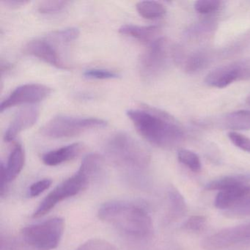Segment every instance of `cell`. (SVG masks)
<instances>
[{
	"instance_id": "cell-6",
	"label": "cell",
	"mask_w": 250,
	"mask_h": 250,
	"mask_svg": "<svg viewBox=\"0 0 250 250\" xmlns=\"http://www.w3.org/2000/svg\"><path fill=\"white\" fill-rule=\"evenodd\" d=\"M107 122L94 118L59 115L46 123L41 130L42 135L52 139L75 137L89 130L104 128Z\"/></svg>"
},
{
	"instance_id": "cell-3",
	"label": "cell",
	"mask_w": 250,
	"mask_h": 250,
	"mask_svg": "<svg viewBox=\"0 0 250 250\" xmlns=\"http://www.w3.org/2000/svg\"><path fill=\"white\" fill-rule=\"evenodd\" d=\"M106 152L118 167L127 172L140 173L150 164V155L146 147L125 133L112 135L106 143Z\"/></svg>"
},
{
	"instance_id": "cell-34",
	"label": "cell",
	"mask_w": 250,
	"mask_h": 250,
	"mask_svg": "<svg viewBox=\"0 0 250 250\" xmlns=\"http://www.w3.org/2000/svg\"><path fill=\"white\" fill-rule=\"evenodd\" d=\"M247 103L249 105H250V94L249 95L248 97H247Z\"/></svg>"
},
{
	"instance_id": "cell-33",
	"label": "cell",
	"mask_w": 250,
	"mask_h": 250,
	"mask_svg": "<svg viewBox=\"0 0 250 250\" xmlns=\"http://www.w3.org/2000/svg\"><path fill=\"white\" fill-rule=\"evenodd\" d=\"M29 1H21V0H7V1H2V3L10 8H18L24 6L29 3Z\"/></svg>"
},
{
	"instance_id": "cell-17",
	"label": "cell",
	"mask_w": 250,
	"mask_h": 250,
	"mask_svg": "<svg viewBox=\"0 0 250 250\" xmlns=\"http://www.w3.org/2000/svg\"><path fill=\"white\" fill-rule=\"evenodd\" d=\"M225 128L234 131L250 130V110H238L228 113L222 118Z\"/></svg>"
},
{
	"instance_id": "cell-11",
	"label": "cell",
	"mask_w": 250,
	"mask_h": 250,
	"mask_svg": "<svg viewBox=\"0 0 250 250\" xmlns=\"http://www.w3.org/2000/svg\"><path fill=\"white\" fill-rule=\"evenodd\" d=\"M51 40L52 39L46 37L31 41L26 45L25 52L58 69H68L69 66L65 63L55 47V42L52 43Z\"/></svg>"
},
{
	"instance_id": "cell-31",
	"label": "cell",
	"mask_w": 250,
	"mask_h": 250,
	"mask_svg": "<svg viewBox=\"0 0 250 250\" xmlns=\"http://www.w3.org/2000/svg\"><path fill=\"white\" fill-rule=\"evenodd\" d=\"M52 181L50 179H43L37 181L30 186L28 191H27V194L30 197H38L42 193L44 192L46 190L49 189V187L52 186Z\"/></svg>"
},
{
	"instance_id": "cell-20",
	"label": "cell",
	"mask_w": 250,
	"mask_h": 250,
	"mask_svg": "<svg viewBox=\"0 0 250 250\" xmlns=\"http://www.w3.org/2000/svg\"><path fill=\"white\" fill-rule=\"evenodd\" d=\"M169 200L170 204V216L172 219H178L184 216L187 210L185 200L176 188L169 190Z\"/></svg>"
},
{
	"instance_id": "cell-9",
	"label": "cell",
	"mask_w": 250,
	"mask_h": 250,
	"mask_svg": "<svg viewBox=\"0 0 250 250\" xmlns=\"http://www.w3.org/2000/svg\"><path fill=\"white\" fill-rule=\"evenodd\" d=\"M250 80V58L221 65L210 71L205 83L210 87L225 88L232 83Z\"/></svg>"
},
{
	"instance_id": "cell-28",
	"label": "cell",
	"mask_w": 250,
	"mask_h": 250,
	"mask_svg": "<svg viewBox=\"0 0 250 250\" xmlns=\"http://www.w3.org/2000/svg\"><path fill=\"white\" fill-rule=\"evenodd\" d=\"M227 216L230 218H241L250 216V197L239 204L225 211Z\"/></svg>"
},
{
	"instance_id": "cell-23",
	"label": "cell",
	"mask_w": 250,
	"mask_h": 250,
	"mask_svg": "<svg viewBox=\"0 0 250 250\" xmlns=\"http://www.w3.org/2000/svg\"><path fill=\"white\" fill-rule=\"evenodd\" d=\"M208 57L205 52H199L192 54L187 58L185 62L186 71L194 73L200 71L207 65Z\"/></svg>"
},
{
	"instance_id": "cell-22",
	"label": "cell",
	"mask_w": 250,
	"mask_h": 250,
	"mask_svg": "<svg viewBox=\"0 0 250 250\" xmlns=\"http://www.w3.org/2000/svg\"><path fill=\"white\" fill-rule=\"evenodd\" d=\"M80 30L76 27H68L63 30H57L49 35L51 39L61 44H68L77 40L80 36Z\"/></svg>"
},
{
	"instance_id": "cell-29",
	"label": "cell",
	"mask_w": 250,
	"mask_h": 250,
	"mask_svg": "<svg viewBox=\"0 0 250 250\" xmlns=\"http://www.w3.org/2000/svg\"><path fill=\"white\" fill-rule=\"evenodd\" d=\"M206 222L207 219L205 216H192L184 222L183 228L191 232H199L206 228Z\"/></svg>"
},
{
	"instance_id": "cell-1",
	"label": "cell",
	"mask_w": 250,
	"mask_h": 250,
	"mask_svg": "<svg viewBox=\"0 0 250 250\" xmlns=\"http://www.w3.org/2000/svg\"><path fill=\"white\" fill-rule=\"evenodd\" d=\"M126 115L137 132L153 146L170 148L184 139L182 128L165 112L147 106L128 109Z\"/></svg>"
},
{
	"instance_id": "cell-14",
	"label": "cell",
	"mask_w": 250,
	"mask_h": 250,
	"mask_svg": "<svg viewBox=\"0 0 250 250\" xmlns=\"http://www.w3.org/2000/svg\"><path fill=\"white\" fill-rule=\"evenodd\" d=\"M250 197V184L230 187L219 191L214 200L215 207L229 210Z\"/></svg>"
},
{
	"instance_id": "cell-5",
	"label": "cell",
	"mask_w": 250,
	"mask_h": 250,
	"mask_svg": "<svg viewBox=\"0 0 250 250\" xmlns=\"http://www.w3.org/2000/svg\"><path fill=\"white\" fill-rule=\"evenodd\" d=\"M93 179L94 178L85 169H84V167L80 166L76 174L55 187L53 191L43 199L33 213V217L37 219L47 214L58 203L74 197L85 189Z\"/></svg>"
},
{
	"instance_id": "cell-13",
	"label": "cell",
	"mask_w": 250,
	"mask_h": 250,
	"mask_svg": "<svg viewBox=\"0 0 250 250\" xmlns=\"http://www.w3.org/2000/svg\"><path fill=\"white\" fill-rule=\"evenodd\" d=\"M39 117V109L37 107H27L20 110L14 117L4 134V140L10 143L27 128H31Z\"/></svg>"
},
{
	"instance_id": "cell-7",
	"label": "cell",
	"mask_w": 250,
	"mask_h": 250,
	"mask_svg": "<svg viewBox=\"0 0 250 250\" xmlns=\"http://www.w3.org/2000/svg\"><path fill=\"white\" fill-rule=\"evenodd\" d=\"M169 42L160 37L150 45L142 55L140 61V72L146 80L158 77L166 68L170 54Z\"/></svg>"
},
{
	"instance_id": "cell-24",
	"label": "cell",
	"mask_w": 250,
	"mask_h": 250,
	"mask_svg": "<svg viewBox=\"0 0 250 250\" xmlns=\"http://www.w3.org/2000/svg\"><path fill=\"white\" fill-rule=\"evenodd\" d=\"M70 2L68 1H43L39 3L38 11L42 14H56L68 8Z\"/></svg>"
},
{
	"instance_id": "cell-25",
	"label": "cell",
	"mask_w": 250,
	"mask_h": 250,
	"mask_svg": "<svg viewBox=\"0 0 250 250\" xmlns=\"http://www.w3.org/2000/svg\"><path fill=\"white\" fill-rule=\"evenodd\" d=\"M76 250H118L109 241L99 238L88 240L77 247Z\"/></svg>"
},
{
	"instance_id": "cell-27",
	"label": "cell",
	"mask_w": 250,
	"mask_h": 250,
	"mask_svg": "<svg viewBox=\"0 0 250 250\" xmlns=\"http://www.w3.org/2000/svg\"><path fill=\"white\" fill-rule=\"evenodd\" d=\"M221 2L217 0H200L194 4V9L203 15L213 14L220 8Z\"/></svg>"
},
{
	"instance_id": "cell-15",
	"label": "cell",
	"mask_w": 250,
	"mask_h": 250,
	"mask_svg": "<svg viewBox=\"0 0 250 250\" xmlns=\"http://www.w3.org/2000/svg\"><path fill=\"white\" fill-rule=\"evenodd\" d=\"M83 150V144L78 143H73L56 150L47 152L42 156V161L47 166H58L75 159Z\"/></svg>"
},
{
	"instance_id": "cell-4",
	"label": "cell",
	"mask_w": 250,
	"mask_h": 250,
	"mask_svg": "<svg viewBox=\"0 0 250 250\" xmlns=\"http://www.w3.org/2000/svg\"><path fill=\"white\" fill-rule=\"evenodd\" d=\"M65 229V221L52 218L21 229V238L29 248L34 250H51L61 243Z\"/></svg>"
},
{
	"instance_id": "cell-26",
	"label": "cell",
	"mask_w": 250,
	"mask_h": 250,
	"mask_svg": "<svg viewBox=\"0 0 250 250\" xmlns=\"http://www.w3.org/2000/svg\"><path fill=\"white\" fill-rule=\"evenodd\" d=\"M85 78L89 80H114L120 77L119 74L109 70L101 68L87 69L83 74Z\"/></svg>"
},
{
	"instance_id": "cell-30",
	"label": "cell",
	"mask_w": 250,
	"mask_h": 250,
	"mask_svg": "<svg viewBox=\"0 0 250 250\" xmlns=\"http://www.w3.org/2000/svg\"><path fill=\"white\" fill-rule=\"evenodd\" d=\"M228 137L234 146L244 151L250 153V138L235 131L228 133Z\"/></svg>"
},
{
	"instance_id": "cell-18",
	"label": "cell",
	"mask_w": 250,
	"mask_h": 250,
	"mask_svg": "<svg viewBox=\"0 0 250 250\" xmlns=\"http://www.w3.org/2000/svg\"><path fill=\"white\" fill-rule=\"evenodd\" d=\"M250 184V175H235L222 177L213 180L206 186V189L208 191H222L230 187Z\"/></svg>"
},
{
	"instance_id": "cell-19",
	"label": "cell",
	"mask_w": 250,
	"mask_h": 250,
	"mask_svg": "<svg viewBox=\"0 0 250 250\" xmlns=\"http://www.w3.org/2000/svg\"><path fill=\"white\" fill-rule=\"evenodd\" d=\"M136 9L140 17L149 20L162 18L167 12L166 8L162 4L155 1L139 2L136 5Z\"/></svg>"
},
{
	"instance_id": "cell-10",
	"label": "cell",
	"mask_w": 250,
	"mask_h": 250,
	"mask_svg": "<svg viewBox=\"0 0 250 250\" xmlns=\"http://www.w3.org/2000/svg\"><path fill=\"white\" fill-rule=\"evenodd\" d=\"M52 90L44 84L32 83L23 84L16 88L0 105V111H4L19 105L36 104L42 102L50 95Z\"/></svg>"
},
{
	"instance_id": "cell-12",
	"label": "cell",
	"mask_w": 250,
	"mask_h": 250,
	"mask_svg": "<svg viewBox=\"0 0 250 250\" xmlns=\"http://www.w3.org/2000/svg\"><path fill=\"white\" fill-rule=\"evenodd\" d=\"M25 163V153L21 145L17 144L13 147L6 165L1 164V196L6 192L7 184L17 178L22 171Z\"/></svg>"
},
{
	"instance_id": "cell-8",
	"label": "cell",
	"mask_w": 250,
	"mask_h": 250,
	"mask_svg": "<svg viewBox=\"0 0 250 250\" xmlns=\"http://www.w3.org/2000/svg\"><path fill=\"white\" fill-rule=\"evenodd\" d=\"M201 244L206 250H222L238 246L250 245V222L221 229L206 237Z\"/></svg>"
},
{
	"instance_id": "cell-32",
	"label": "cell",
	"mask_w": 250,
	"mask_h": 250,
	"mask_svg": "<svg viewBox=\"0 0 250 250\" xmlns=\"http://www.w3.org/2000/svg\"><path fill=\"white\" fill-rule=\"evenodd\" d=\"M29 248L23 241L20 243L12 237L2 236L1 238V250H26Z\"/></svg>"
},
{
	"instance_id": "cell-16",
	"label": "cell",
	"mask_w": 250,
	"mask_h": 250,
	"mask_svg": "<svg viewBox=\"0 0 250 250\" xmlns=\"http://www.w3.org/2000/svg\"><path fill=\"white\" fill-rule=\"evenodd\" d=\"M160 30V27L156 25L137 26L125 24L119 29V33L136 39L145 44L150 45L160 38L158 37Z\"/></svg>"
},
{
	"instance_id": "cell-2",
	"label": "cell",
	"mask_w": 250,
	"mask_h": 250,
	"mask_svg": "<svg viewBox=\"0 0 250 250\" xmlns=\"http://www.w3.org/2000/svg\"><path fill=\"white\" fill-rule=\"evenodd\" d=\"M101 220L121 232L136 238H146L153 232L151 218L140 206L125 202H109L101 206L98 212Z\"/></svg>"
},
{
	"instance_id": "cell-21",
	"label": "cell",
	"mask_w": 250,
	"mask_h": 250,
	"mask_svg": "<svg viewBox=\"0 0 250 250\" xmlns=\"http://www.w3.org/2000/svg\"><path fill=\"white\" fill-rule=\"evenodd\" d=\"M178 159L192 172H200L202 169L201 161L198 155L187 149H181L178 152Z\"/></svg>"
}]
</instances>
